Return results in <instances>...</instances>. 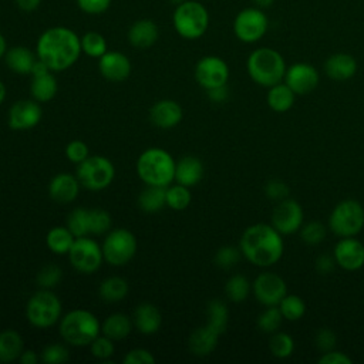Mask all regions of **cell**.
<instances>
[{
    "label": "cell",
    "mask_w": 364,
    "mask_h": 364,
    "mask_svg": "<svg viewBox=\"0 0 364 364\" xmlns=\"http://www.w3.org/2000/svg\"><path fill=\"white\" fill-rule=\"evenodd\" d=\"M81 53V40L78 34L64 26L44 30L36 44L37 57L46 63L53 73L73 67Z\"/></svg>",
    "instance_id": "cell-1"
},
{
    "label": "cell",
    "mask_w": 364,
    "mask_h": 364,
    "mask_svg": "<svg viewBox=\"0 0 364 364\" xmlns=\"http://www.w3.org/2000/svg\"><path fill=\"white\" fill-rule=\"evenodd\" d=\"M239 249L245 259L259 267H269L280 260L284 245L282 233L272 225L255 223L245 229L240 236Z\"/></svg>",
    "instance_id": "cell-2"
},
{
    "label": "cell",
    "mask_w": 364,
    "mask_h": 364,
    "mask_svg": "<svg viewBox=\"0 0 364 364\" xmlns=\"http://www.w3.org/2000/svg\"><path fill=\"white\" fill-rule=\"evenodd\" d=\"M176 162L164 148H146L136 159V173L145 185L166 188L175 181Z\"/></svg>",
    "instance_id": "cell-3"
},
{
    "label": "cell",
    "mask_w": 364,
    "mask_h": 364,
    "mask_svg": "<svg viewBox=\"0 0 364 364\" xmlns=\"http://www.w3.org/2000/svg\"><path fill=\"white\" fill-rule=\"evenodd\" d=\"M246 70L256 84L269 88L284 80L287 67L283 55L277 50L259 47L249 54Z\"/></svg>",
    "instance_id": "cell-4"
},
{
    "label": "cell",
    "mask_w": 364,
    "mask_h": 364,
    "mask_svg": "<svg viewBox=\"0 0 364 364\" xmlns=\"http://www.w3.org/2000/svg\"><path fill=\"white\" fill-rule=\"evenodd\" d=\"M58 331L67 344L84 347L101 334V323L94 313L85 309H74L60 318Z\"/></svg>",
    "instance_id": "cell-5"
},
{
    "label": "cell",
    "mask_w": 364,
    "mask_h": 364,
    "mask_svg": "<svg viewBox=\"0 0 364 364\" xmlns=\"http://www.w3.org/2000/svg\"><path fill=\"white\" fill-rule=\"evenodd\" d=\"M209 23L208 9L196 0H186L178 4L172 14L175 31L186 40L200 38L208 31Z\"/></svg>",
    "instance_id": "cell-6"
},
{
    "label": "cell",
    "mask_w": 364,
    "mask_h": 364,
    "mask_svg": "<svg viewBox=\"0 0 364 364\" xmlns=\"http://www.w3.org/2000/svg\"><path fill=\"white\" fill-rule=\"evenodd\" d=\"M63 314L61 300L51 289H40L27 301L26 317L37 328H48L60 321Z\"/></svg>",
    "instance_id": "cell-7"
},
{
    "label": "cell",
    "mask_w": 364,
    "mask_h": 364,
    "mask_svg": "<svg viewBox=\"0 0 364 364\" xmlns=\"http://www.w3.org/2000/svg\"><path fill=\"white\" fill-rule=\"evenodd\" d=\"M101 247L104 260L111 266L119 267L134 259L138 249V242L131 230L117 228L107 232Z\"/></svg>",
    "instance_id": "cell-8"
},
{
    "label": "cell",
    "mask_w": 364,
    "mask_h": 364,
    "mask_svg": "<svg viewBox=\"0 0 364 364\" xmlns=\"http://www.w3.org/2000/svg\"><path fill=\"white\" fill-rule=\"evenodd\" d=\"M331 232L340 237H351L364 228V208L355 199L341 200L334 206L328 218Z\"/></svg>",
    "instance_id": "cell-9"
},
{
    "label": "cell",
    "mask_w": 364,
    "mask_h": 364,
    "mask_svg": "<svg viewBox=\"0 0 364 364\" xmlns=\"http://www.w3.org/2000/svg\"><path fill=\"white\" fill-rule=\"evenodd\" d=\"M75 176L82 188L88 191H102L114 181L115 166L107 156L90 155L78 164Z\"/></svg>",
    "instance_id": "cell-10"
},
{
    "label": "cell",
    "mask_w": 364,
    "mask_h": 364,
    "mask_svg": "<svg viewBox=\"0 0 364 364\" xmlns=\"http://www.w3.org/2000/svg\"><path fill=\"white\" fill-rule=\"evenodd\" d=\"M269 28V18L263 9L256 6L240 10L233 20V33L242 43H256L262 40Z\"/></svg>",
    "instance_id": "cell-11"
},
{
    "label": "cell",
    "mask_w": 364,
    "mask_h": 364,
    "mask_svg": "<svg viewBox=\"0 0 364 364\" xmlns=\"http://www.w3.org/2000/svg\"><path fill=\"white\" fill-rule=\"evenodd\" d=\"M67 256L71 266L84 274L97 272L104 262L102 247L88 236L75 237Z\"/></svg>",
    "instance_id": "cell-12"
},
{
    "label": "cell",
    "mask_w": 364,
    "mask_h": 364,
    "mask_svg": "<svg viewBox=\"0 0 364 364\" xmlns=\"http://www.w3.org/2000/svg\"><path fill=\"white\" fill-rule=\"evenodd\" d=\"M195 80L205 90L226 85L229 80V65L218 55H205L195 65Z\"/></svg>",
    "instance_id": "cell-13"
},
{
    "label": "cell",
    "mask_w": 364,
    "mask_h": 364,
    "mask_svg": "<svg viewBox=\"0 0 364 364\" xmlns=\"http://www.w3.org/2000/svg\"><path fill=\"white\" fill-rule=\"evenodd\" d=\"M252 290L256 300L266 307L279 306L282 299L287 294L286 282L273 272L260 273L255 279Z\"/></svg>",
    "instance_id": "cell-14"
},
{
    "label": "cell",
    "mask_w": 364,
    "mask_h": 364,
    "mask_svg": "<svg viewBox=\"0 0 364 364\" xmlns=\"http://www.w3.org/2000/svg\"><path fill=\"white\" fill-rule=\"evenodd\" d=\"M303 225V209L293 199L280 200L272 212V226L282 235H291Z\"/></svg>",
    "instance_id": "cell-15"
},
{
    "label": "cell",
    "mask_w": 364,
    "mask_h": 364,
    "mask_svg": "<svg viewBox=\"0 0 364 364\" xmlns=\"http://www.w3.org/2000/svg\"><path fill=\"white\" fill-rule=\"evenodd\" d=\"M43 117V109L40 102L36 100H20L14 102L7 115V122L11 129L27 131L38 125Z\"/></svg>",
    "instance_id": "cell-16"
},
{
    "label": "cell",
    "mask_w": 364,
    "mask_h": 364,
    "mask_svg": "<svg viewBox=\"0 0 364 364\" xmlns=\"http://www.w3.org/2000/svg\"><path fill=\"white\" fill-rule=\"evenodd\" d=\"M284 82L296 95H306L317 88L320 77L314 65L309 63H294L286 70Z\"/></svg>",
    "instance_id": "cell-17"
},
{
    "label": "cell",
    "mask_w": 364,
    "mask_h": 364,
    "mask_svg": "<svg viewBox=\"0 0 364 364\" xmlns=\"http://www.w3.org/2000/svg\"><path fill=\"white\" fill-rule=\"evenodd\" d=\"M333 256L341 269L348 272L358 270L364 266V245L354 236L343 237L337 242Z\"/></svg>",
    "instance_id": "cell-18"
},
{
    "label": "cell",
    "mask_w": 364,
    "mask_h": 364,
    "mask_svg": "<svg viewBox=\"0 0 364 364\" xmlns=\"http://www.w3.org/2000/svg\"><path fill=\"white\" fill-rule=\"evenodd\" d=\"M98 70L105 80L111 82H121L131 75L132 65L124 53L108 50L98 58Z\"/></svg>",
    "instance_id": "cell-19"
},
{
    "label": "cell",
    "mask_w": 364,
    "mask_h": 364,
    "mask_svg": "<svg viewBox=\"0 0 364 364\" xmlns=\"http://www.w3.org/2000/svg\"><path fill=\"white\" fill-rule=\"evenodd\" d=\"M183 117L182 107L173 100L156 101L149 109L151 122L162 129H171L176 127Z\"/></svg>",
    "instance_id": "cell-20"
},
{
    "label": "cell",
    "mask_w": 364,
    "mask_h": 364,
    "mask_svg": "<svg viewBox=\"0 0 364 364\" xmlns=\"http://www.w3.org/2000/svg\"><path fill=\"white\" fill-rule=\"evenodd\" d=\"M81 183L77 176L63 172L51 178L48 183V195L57 203H71L80 193Z\"/></svg>",
    "instance_id": "cell-21"
},
{
    "label": "cell",
    "mask_w": 364,
    "mask_h": 364,
    "mask_svg": "<svg viewBox=\"0 0 364 364\" xmlns=\"http://www.w3.org/2000/svg\"><path fill=\"white\" fill-rule=\"evenodd\" d=\"M159 37V28L151 18H139L134 21L127 33L129 44L135 48L145 50L152 47Z\"/></svg>",
    "instance_id": "cell-22"
},
{
    "label": "cell",
    "mask_w": 364,
    "mask_h": 364,
    "mask_svg": "<svg viewBox=\"0 0 364 364\" xmlns=\"http://www.w3.org/2000/svg\"><path fill=\"white\" fill-rule=\"evenodd\" d=\"M324 73L334 81H347L357 73V61L348 53L331 54L324 61Z\"/></svg>",
    "instance_id": "cell-23"
},
{
    "label": "cell",
    "mask_w": 364,
    "mask_h": 364,
    "mask_svg": "<svg viewBox=\"0 0 364 364\" xmlns=\"http://www.w3.org/2000/svg\"><path fill=\"white\" fill-rule=\"evenodd\" d=\"M134 327L142 334H155L162 324V314L152 303H141L135 307L132 316Z\"/></svg>",
    "instance_id": "cell-24"
},
{
    "label": "cell",
    "mask_w": 364,
    "mask_h": 364,
    "mask_svg": "<svg viewBox=\"0 0 364 364\" xmlns=\"http://www.w3.org/2000/svg\"><path fill=\"white\" fill-rule=\"evenodd\" d=\"M202 176H203V164L200 162L199 158L186 155L176 162L173 182L192 188L200 182Z\"/></svg>",
    "instance_id": "cell-25"
},
{
    "label": "cell",
    "mask_w": 364,
    "mask_h": 364,
    "mask_svg": "<svg viewBox=\"0 0 364 364\" xmlns=\"http://www.w3.org/2000/svg\"><path fill=\"white\" fill-rule=\"evenodd\" d=\"M219 333H216L212 327H209L208 324L195 328L188 340V346L189 350L198 355V357H205L209 355L218 344V338H219Z\"/></svg>",
    "instance_id": "cell-26"
},
{
    "label": "cell",
    "mask_w": 364,
    "mask_h": 364,
    "mask_svg": "<svg viewBox=\"0 0 364 364\" xmlns=\"http://www.w3.org/2000/svg\"><path fill=\"white\" fill-rule=\"evenodd\" d=\"M4 61L13 73L26 75L31 73V68L37 61V54L33 53L28 47L14 46L11 48H7Z\"/></svg>",
    "instance_id": "cell-27"
},
{
    "label": "cell",
    "mask_w": 364,
    "mask_h": 364,
    "mask_svg": "<svg viewBox=\"0 0 364 364\" xmlns=\"http://www.w3.org/2000/svg\"><path fill=\"white\" fill-rule=\"evenodd\" d=\"M132 318L124 313L109 314L101 324V334L109 337L114 341L127 338L132 331Z\"/></svg>",
    "instance_id": "cell-28"
},
{
    "label": "cell",
    "mask_w": 364,
    "mask_h": 364,
    "mask_svg": "<svg viewBox=\"0 0 364 364\" xmlns=\"http://www.w3.org/2000/svg\"><path fill=\"white\" fill-rule=\"evenodd\" d=\"M30 91L33 100H36L40 104L51 101L58 91V84L53 71H48L41 75H33Z\"/></svg>",
    "instance_id": "cell-29"
},
{
    "label": "cell",
    "mask_w": 364,
    "mask_h": 364,
    "mask_svg": "<svg viewBox=\"0 0 364 364\" xmlns=\"http://www.w3.org/2000/svg\"><path fill=\"white\" fill-rule=\"evenodd\" d=\"M24 350L23 337L13 328L0 331V363H13L18 360Z\"/></svg>",
    "instance_id": "cell-30"
},
{
    "label": "cell",
    "mask_w": 364,
    "mask_h": 364,
    "mask_svg": "<svg viewBox=\"0 0 364 364\" xmlns=\"http://www.w3.org/2000/svg\"><path fill=\"white\" fill-rule=\"evenodd\" d=\"M294 98H296V94L283 81L276 84V85L269 87L267 97H266L267 105L274 112H286V111H289L293 107V104H294Z\"/></svg>",
    "instance_id": "cell-31"
},
{
    "label": "cell",
    "mask_w": 364,
    "mask_h": 364,
    "mask_svg": "<svg viewBox=\"0 0 364 364\" xmlns=\"http://www.w3.org/2000/svg\"><path fill=\"white\" fill-rule=\"evenodd\" d=\"M75 236L67 226H54L47 232L46 245L55 255H68Z\"/></svg>",
    "instance_id": "cell-32"
},
{
    "label": "cell",
    "mask_w": 364,
    "mask_h": 364,
    "mask_svg": "<svg viewBox=\"0 0 364 364\" xmlns=\"http://www.w3.org/2000/svg\"><path fill=\"white\" fill-rule=\"evenodd\" d=\"M128 291H129L128 282L119 276H111L104 279L98 289L100 297L107 303H117L124 300Z\"/></svg>",
    "instance_id": "cell-33"
},
{
    "label": "cell",
    "mask_w": 364,
    "mask_h": 364,
    "mask_svg": "<svg viewBox=\"0 0 364 364\" xmlns=\"http://www.w3.org/2000/svg\"><path fill=\"white\" fill-rule=\"evenodd\" d=\"M165 189L166 188L164 186L146 185V188L138 196V206L148 213L161 210L164 206H166Z\"/></svg>",
    "instance_id": "cell-34"
},
{
    "label": "cell",
    "mask_w": 364,
    "mask_h": 364,
    "mask_svg": "<svg viewBox=\"0 0 364 364\" xmlns=\"http://www.w3.org/2000/svg\"><path fill=\"white\" fill-rule=\"evenodd\" d=\"M229 311L222 300H210L206 307V324L212 327L216 333L223 334L228 327Z\"/></svg>",
    "instance_id": "cell-35"
},
{
    "label": "cell",
    "mask_w": 364,
    "mask_h": 364,
    "mask_svg": "<svg viewBox=\"0 0 364 364\" xmlns=\"http://www.w3.org/2000/svg\"><path fill=\"white\" fill-rule=\"evenodd\" d=\"M165 198H166V206L173 210H183L191 203V192L189 188L185 185H181L175 182L173 185H168L165 189Z\"/></svg>",
    "instance_id": "cell-36"
},
{
    "label": "cell",
    "mask_w": 364,
    "mask_h": 364,
    "mask_svg": "<svg viewBox=\"0 0 364 364\" xmlns=\"http://www.w3.org/2000/svg\"><path fill=\"white\" fill-rule=\"evenodd\" d=\"M81 40V51L91 58H100L108 51L105 37L98 31H87Z\"/></svg>",
    "instance_id": "cell-37"
},
{
    "label": "cell",
    "mask_w": 364,
    "mask_h": 364,
    "mask_svg": "<svg viewBox=\"0 0 364 364\" xmlns=\"http://www.w3.org/2000/svg\"><path fill=\"white\" fill-rule=\"evenodd\" d=\"M252 290L250 282L243 274H233L228 279L225 284V293L233 303H240L247 299Z\"/></svg>",
    "instance_id": "cell-38"
},
{
    "label": "cell",
    "mask_w": 364,
    "mask_h": 364,
    "mask_svg": "<svg viewBox=\"0 0 364 364\" xmlns=\"http://www.w3.org/2000/svg\"><path fill=\"white\" fill-rule=\"evenodd\" d=\"M279 309L283 314V318L289 321H296L306 313V304L303 299L296 294H286L279 303Z\"/></svg>",
    "instance_id": "cell-39"
},
{
    "label": "cell",
    "mask_w": 364,
    "mask_h": 364,
    "mask_svg": "<svg viewBox=\"0 0 364 364\" xmlns=\"http://www.w3.org/2000/svg\"><path fill=\"white\" fill-rule=\"evenodd\" d=\"M282 321H283V314H282L279 306H269L263 313L259 314L257 327L263 333L273 334L280 328Z\"/></svg>",
    "instance_id": "cell-40"
},
{
    "label": "cell",
    "mask_w": 364,
    "mask_h": 364,
    "mask_svg": "<svg viewBox=\"0 0 364 364\" xmlns=\"http://www.w3.org/2000/svg\"><path fill=\"white\" fill-rule=\"evenodd\" d=\"M67 228L73 232L75 237L88 236V209L75 208L68 213Z\"/></svg>",
    "instance_id": "cell-41"
},
{
    "label": "cell",
    "mask_w": 364,
    "mask_h": 364,
    "mask_svg": "<svg viewBox=\"0 0 364 364\" xmlns=\"http://www.w3.org/2000/svg\"><path fill=\"white\" fill-rule=\"evenodd\" d=\"M269 348L272 354L277 358H287L293 354L294 350V341L293 338L282 331L273 333L270 341H269Z\"/></svg>",
    "instance_id": "cell-42"
},
{
    "label": "cell",
    "mask_w": 364,
    "mask_h": 364,
    "mask_svg": "<svg viewBox=\"0 0 364 364\" xmlns=\"http://www.w3.org/2000/svg\"><path fill=\"white\" fill-rule=\"evenodd\" d=\"M111 229V215L104 209H88L90 235H102Z\"/></svg>",
    "instance_id": "cell-43"
},
{
    "label": "cell",
    "mask_w": 364,
    "mask_h": 364,
    "mask_svg": "<svg viewBox=\"0 0 364 364\" xmlns=\"http://www.w3.org/2000/svg\"><path fill=\"white\" fill-rule=\"evenodd\" d=\"M327 229L320 222H309L306 225H301L300 228V237L307 245H318L326 239Z\"/></svg>",
    "instance_id": "cell-44"
},
{
    "label": "cell",
    "mask_w": 364,
    "mask_h": 364,
    "mask_svg": "<svg viewBox=\"0 0 364 364\" xmlns=\"http://www.w3.org/2000/svg\"><path fill=\"white\" fill-rule=\"evenodd\" d=\"M63 277V272L57 264H46L37 273L36 282L41 289H53L55 287Z\"/></svg>",
    "instance_id": "cell-45"
},
{
    "label": "cell",
    "mask_w": 364,
    "mask_h": 364,
    "mask_svg": "<svg viewBox=\"0 0 364 364\" xmlns=\"http://www.w3.org/2000/svg\"><path fill=\"white\" fill-rule=\"evenodd\" d=\"M90 348H91V354L97 358V360H101V361H105V360H109L114 354V340H111L109 337L104 336V334H100L91 344H90Z\"/></svg>",
    "instance_id": "cell-46"
},
{
    "label": "cell",
    "mask_w": 364,
    "mask_h": 364,
    "mask_svg": "<svg viewBox=\"0 0 364 364\" xmlns=\"http://www.w3.org/2000/svg\"><path fill=\"white\" fill-rule=\"evenodd\" d=\"M240 255V249L233 246H223L215 255V264L220 269H230L239 263Z\"/></svg>",
    "instance_id": "cell-47"
},
{
    "label": "cell",
    "mask_w": 364,
    "mask_h": 364,
    "mask_svg": "<svg viewBox=\"0 0 364 364\" xmlns=\"http://www.w3.org/2000/svg\"><path fill=\"white\" fill-rule=\"evenodd\" d=\"M70 357L68 348L63 344H48L43 353H41V360L47 364H61L65 363Z\"/></svg>",
    "instance_id": "cell-48"
},
{
    "label": "cell",
    "mask_w": 364,
    "mask_h": 364,
    "mask_svg": "<svg viewBox=\"0 0 364 364\" xmlns=\"http://www.w3.org/2000/svg\"><path fill=\"white\" fill-rule=\"evenodd\" d=\"M65 156L70 162L73 164H81L84 159H87L90 156V151H88V145L84 141L80 139H74L71 142L67 144L65 146Z\"/></svg>",
    "instance_id": "cell-49"
},
{
    "label": "cell",
    "mask_w": 364,
    "mask_h": 364,
    "mask_svg": "<svg viewBox=\"0 0 364 364\" xmlns=\"http://www.w3.org/2000/svg\"><path fill=\"white\" fill-rule=\"evenodd\" d=\"M75 1L81 11L91 16L102 14L111 6V0H75Z\"/></svg>",
    "instance_id": "cell-50"
},
{
    "label": "cell",
    "mask_w": 364,
    "mask_h": 364,
    "mask_svg": "<svg viewBox=\"0 0 364 364\" xmlns=\"http://www.w3.org/2000/svg\"><path fill=\"white\" fill-rule=\"evenodd\" d=\"M290 189L287 186V183H284L283 181L280 179H273V181H269L264 186V193L269 199H273V200H283L287 198Z\"/></svg>",
    "instance_id": "cell-51"
},
{
    "label": "cell",
    "mask_w": 364,
    "mask_h": 364,
    "mask_svg": "<svg viewBox=\"0 0 364 364\" xmlns=\"http://www.w3.org/2000/svg\"><path fill=\"white\" fill-rule=\"evenodd\" d=\"M122 361L124 364H154L155 357L146 348H134L125 354Z\"/></svg>",
    "instance_id": "cell-52"
},
{
    "label": "cell",
    "mask_w": 364,
    "mask_h": 364,
    "mask_svg": "<svg viewBox=\"0 0 364 364\" xmlns=\"http://www.w3.org/2000/svg\"><path fill=\"white\" fill-rule=\"evenodd\" d=\"M316 346L323 353L331 351L336 346V334L330 328H321L316 334Z\"/></svg>",
    "instance_id": "cell-53"
},
{
    "label": "cell",
    "mask_w": 364,
    "mask_h": 364,
    "mask_svg": "<svg viewBox=\"0 0 364 364\" xmlns=\"http://www.w3.org/2000/svg\"><path fill=\"white\" fill-rule=\"evenodd\" d=\"M318 363L320 364H351L353 360L344 353L331 350V351L323 353V355L318 358Z\"/></svg>",
    "instance_id": "cell-54"
},
{
    "label": "cell",
    "mask_w": 364,
    "mask_h": 364,
    "mask_svg": "<svg viewBox=\"0 0 364 364\" xmlns=\"http://www.w3.org/2000/svg\"><path fill=\"white\" fill-rule=\"evenodd\" d=\"M334 264H336L334 256H328V255H321L316 260V269L321 274H328L330 272H333Z\"/></svg>",
    "instance_id": "cell-55"
},
{
    "label": "cell",
    "mask_w": 364,
    "mask_h": 364,
    "mask_svg": "<svg viewBox=\"0 0 364 364\" xmlns=\"http://www.w3.org/2000/svg\"><path fill=\"white\" fill-rule=\"evenodd\" d=\"M206 91H208L209 100L213 101V102H223V101H226L228 94H229L226 85L215 87V88H210V90H206Z\"/></svg>",
    "instance_id": "cell-56"
},
{
    "label": "cell",
    "mask_w": 364,
    "mask_h": 364,
    "mask_svg": "<svg viewBox=\"0 0 364 364\" xmlns=\"http://www.w3.org/2000/svg\"><path fill=\"white\" fill-rule=\"evenodd\" d=\"M16 6L21 10V11H34L38 9V6L41 4V0H14Z\"/></svg>",
    "instance_id": "cell-57"
},
{
    "label": "cell",
    "mask_w": 364,
    "mask_h": 364,
    "mask_svg": "<svg viewBox=\"0 0 364 364\" xmlns=\"http://www.w3.org/2000/svg\"><path fill=\"white\" fill-rule=\"evenodd\" d=\"M40 357L34 350H23V353L18 357V361L21 364H37Z\"/></svg>",
    "instance_id": "cell-58"
},
{
    "label": "cell",
    "mask_w": 364,
    "mask_h": 364,
    "mask_svg": "<svg viewBox=\"0 0 364 364\" xmlns=\"http://www.w3.org/2000/svg\"><path fill=\"white\" fill-rule=\"evenodd\" d=\"M252 1H253V4H255L256 7L263 9V10L269 9V7L274 3V0H252Z\"/></svg>",
    "instance_id": "cell-59"
},
{
    "label": "cell",
    "mask_w": 364,
    "mask_h": 364,
    "mask_svg": "<svg viewBox=\"0 0 364 364\" xmlns=\"http://www.w3.org/2000/svg\"><path fill=\"white\" fill-rule=\"evenodd\" d=\"M6 51H7V41H6V37L0 33V60L4 58Z\"/></svg>",
    "instance_id": "cell-60"
},
{
    "label": "cell",
    "mask_w": 364,
    "mask_h": 364,
    "mask_svg": "<svg viewBox=\"0 0 364 364\" xmlns=\"http://www.w3.org/2000/svg\"><path fill=\"white\" fill-rule=\"evenodd\" d=\"M6 95H7V90H6V85H4V82L0 80V105L4 102V100H6Z\"/></svg>",
    "instance_id": "cell-61"
},
{
    "label": "cell",
    "mask_w": 364,
    "mask_h": 364,
    "mask_svg": "<svg viewBox=\"0 0 364 364\" xmlns=\"http://www.w3.org/2000/svg\"><path fill=\"white\" fill-rule=\"evenodd\" d=\"M171 3H173L175 6H178V4H181V3H183V1H186V0H169Z\"/></svg>",
    "instance_id": "cell-62"
}]
</instances>
